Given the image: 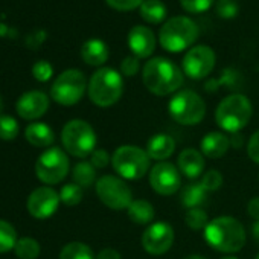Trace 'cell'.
<instances>
[{
	"mask_svg": "<svg viewBox=\"0 0 259 259\" xmlns=\"http://www.w3.org/2000/svg\"><path fill=\"white\" fill-rule=\"evenodd\" d=\"M142 78L145 87L157 96L171 95L177 92L183 84L182 69L162 57L148 60V63L144 66Z\"/></svg>",
	"mask_w": 259,
	"mask_h": 259,
	"instance_id": "cell-1",
	"label": "cell"
},
{
	"mask_svg": "<svg viewBox=\"0 0 259 259\" xmlns=\"http://www.w3.org/2000/svg\"><path fill=\"white\" fill-rule=\"evenodd\" d=\"M204 239L218 251L236 253L245 244V232L236 218L218 217L207 223L204 229Z\"/></svg>",
	"mask_w": 259,
	"mask_h": 259,
	"instance_id": "cell-2",
	"label": "cell"
},
{
	"mask_svg": "<svg viewBox=\"0 0 259 259\" xmlns=\"http://www.w3.org/2000/svg\"><path fill=\"white\" fill-rule=\"evenodd\" d=\"M87 89L93 104L98 107H110L116 104L123 93L122 75L111 67H102L92 75Z\"/></svg>",
	"mask_w": 259,
	"mask_h": 259,
	"instance_id": "cell-3",
	"label": "cell"
},
{
	"mask_svg": "<svg viewBox=\"0 0 259 259\" xmlns=\"http://www.w3.org/2000/svg\"><path fill=\"white\" fill-rule=\"evenodd\" d=\"M198 38V26L189 17L177 16L166 20L160 29L159 40L165 51L182 52Z\"/></svg>",
	"mask_w": 259,
	"mask_h": 259,
	"instance_id": "cell-4",
	"label": "cell"
},
{
	"mask_svg": "<svg viewBox=\"0 0 259 259\" xmlns=\"http://www.w3.org/2000/svg\"><path fill=\"white\" fill-rule=\"evenodd\" d=\"M251 104L244 95H230L224 98L215 111V120L220 128L229 133H238L251 117Z\"/></svg>",
	"mask_w": 259,
	"mask_h": 259,
	"instance_id": "cell-5",
	"label": "cell"
},
{
	"mask_svg": "<svg viewBox=\"0 0 259 259\" xmlns=\"http://www.w3.org/2000/svg\"><path fill=\"white\" fill-rule=\"evenodd\" d=\"M61 142L69 154L84 159L87 156H92V153L95 151L96 135L89 122L73 119L64 125L61 132Z\"/></svg>",
	"mask_w": 259,
	"mask_h": 259,
	"instance_id": "cell-6",
	"label": "cell"
},
{
	"mask_svg": "<svg viewBox=\"0 0 259 259\" xmlns=\"http://www.w3.org/2000/svg\"><path fill=\"white\" fill-rule=\"evenodd\" d=\"M111 165L120 177L126 180H139L148 172L150 156L139 147L123 145L114 151Z\"/></svg>",
	"mask_w": 259,
	"mask_h": 259,
	"instance_id": "cell-7",
	"label": "cell"
},
{
	"mask_svg": "<svg viewBox=\"0 0 259 259\" xmlns=\"http://www.w3.org/2000/svg\"><path fill=\"white\" fill-rule=\"evenodd\" d=\"M171 117L182 125H197L206 114V104L200 95L192 90H182L169 101Z\"/></svg>",
	"mask_w": 259,
	"mask_h": 259,
	"instance_id": "cell-8",
	"label": "cell"
},
{
	"mask_svg": "<svg viewBox=\"0 0 259 259\" xmlns=\"http://www.w3.org/2000/svg\"><path fill=\"white\" fill-rule=\"evenodd\" d=\"M87 89V81L82 72L76 69L64 70L54 81L51 87V96L61 105H75L81 101Z\"/></svg>",
	"mask_w": 259,
	"mask_h": 259,
	"instance_id": "cell-9",
	"label": "cell"
},
{
	"mask_svg": "<svg viewBox=\"0 0 259 259\" xmlns=\"http://www.w3.org/2000/svg\"><path fill=\"white\" fill-rule=\"evenodd\" d=\"M96 194L99 200L113 210L128 209L133 203V194L128 185L114 176H104L96 182Z\"/></svg>",
	"mask_w": 259,
	"mask_h": 259,
	"instance_id": "cell-10",
	"label": "cell"
},
{
	"mask_svg": "<svg viewBox=\"0 0 259 259\" xmlns=\"http://www.w3.org/2000/svg\"><path fill=\"white\" fill-rule=\"evenodd\" d=\"M37 177L46 185L60 183L69 172V159L61 148L46 150L35 163Z\"/></svg>",
	"mask_w": 259,
	"mask_h": 259,
	"instance_id": "cell-11",
	"label": "cell"
},
{
	"mask_svg": "<svg viewBox=\"0 0 259 259\" xmlns=\"http://www.w3.org/2000/svg\"><path fill=\"white\" fill-rule=\"evenodd\" d=\"M183 72L192 79L206 78L215 67V52L209 46H194L183 58Z\"/></svg>",
	"mask_w": 259,
	"mask_h": 259,
	"instance_id": "cell-12",
	"label": "cell"
},
{
	"mask_svg": "<svg viewBox=\"0 0 259 259\" xmlns=\"http://www.w3.org/2000/svg\"><path fill=\"white\" fill-rule=\"evenodd\" d=\"M150 185L160 195H172L182 186L180 171L169 162H159L150 172Z\"/></svg>",
	"mask_w": 259,
	"mask_h": 259,
	"instance_id": "cell-13",
	"label": "cell"
},
{
	"mask_svg": "<svg viewBox=\"0 0 259 259\" xmlns=\"http://www.w3.org/2000/svg\"><path fill=\"white\" fill-rule=\"evenodd\" d=\"M172 242H174V229L165 221L150 224L142 236L144 250L148 251L150 254L166 253L172 247Z\"/></svg>",
	"mask_w": 259,
	"mask_h": 259,
	"instance_id": "cell-14",
	"label": "cell"
},
{
	"mask_svg": "<svg viewBox=\"0 0 259 259\" xmlns=\"http://www.w3.org/2000/svg\"><path fill=\"white\" fill-rule=\"evenodd\" d=\"M58 204L60 194H57L52 188L41 186L31 192L28 198V212L37 220H45L57 212Z\"/></svg>",
	"mask_w": 259,
	"mask_h": 259,
	"instance_id": "cell-15",
	"label": "cell"
},
{
	"mask_svg": "<svg viewBox=\"0 0 259 259\" xmlns=\"http://www.w3.org/2000/svg\"><path fill=\"white\" fill-rule=\"evenodd\" d=\"M16 108H17V113L20 114V117H23L26 120H34V119L41 117L48 111L49 98L46 93L38 92V90L26 92L19 98Z\"/></svg>",
	"mask_w": 259,
	"mask_h": 259,
	"instance_id": "cell-16",
	"label": "cell"
},
{
	"mask_svg": "<svg viewBox=\"0 0 259 259\" xmlns=\"http://www.w3.org/2000/svg\"><path fill=\"white\" fill-rule=\"evenodd\" d=\"M128 46L138 58H148L156 51L154 32L147 26H135L128 34Z\"/></svg>",
	"mask_w": 259,
	"mask_h": 259,
	"instance_id": "cell-17",
	"label": "cell"
},
{
	"mask_svg": "<svg viewBox=\"0 0 259 259\" xmlns=\"http://www.w3.org/2000/svg\"><path fill=\"white\" fill-rule=\"evenodd\" d=\"M179 169L188 179H197L204 171V157L194 148H186L179 156Z\"/></svg>",
	"mask_w": 259,
	"mask_h": 259,
	"instance_id": "cell-18",
	"label": "cell"
},
{
	"mask_svg": "<svg viewBox=\"0 0 259 259\" xmlns=\"http://www.w3.org/2000/svg\"><path fill=\"white\" fill-rule=\"evenodd\" d=\"M230 147V141L226 135L220 132L207 133L201 141V153L209 159H220L223 157Z\"/></svg>",
	"mask_w": 259,
	"mask_h": 259,
	"instance_id": "cell-19",
	"label": "cell"
},
{
	"mask_svg": "<svg viewBox=\"0 0 259 259\" xmlns=\"http://www.w3.org/2000/svg\"><path fill=\"white\" fill-rule=\"evenodd\" d=\"M176 150V142L169 135H154L147 142V154L150 159L163 162L166 160Z\"/></svg>",
	"mask_w": 259,
	"mask_h": 259,
	"instance_id": "cell-20",
	"label": "cell"
},
{
	"mask_svg": "<svg viewBox=\"0 0 259 259\" xmlns=\"http://www.w3.org/2000/svg\"><path fill=\"white\" fill-rule=\"evenodd\" d=\"M25 138L26 141L37 147V148H46L51 147L55 141L52 128L43 122H32L25 130Z\"/></svg>",
	"mask_w": 259,
	"mask_h": 259,
	"instance_id": "cell-21",
	"label": "cell"
},
{
	"mask_svg": "<svg viewBox=\"0 0 259 259\" xmlns=\"http://www.w3.org/2000/svg\"><path fill=\"white\" fill-rule=\"evenodd\" d=\"M81 57L89 66H102L108 60V48L102 40L92 38L82 45Z\"/></svg>",
	"mask_w": 259,
	"mask_h": 259,
	"instance_id": "cell-22",
	"label": "cell"
},
{
	"mask_svg": "<svg viewBox=\"0 0 259 259\" xmlns=\"http://www.w3.org/2000/svg\"><path fill=\"white\" fill-rule=\"evenodd\" d=\"M126 210H128V218L141 226L150 224L154 220V207L147 200H133V203L130 204Z\"/></svg>",
	"mask_w": 259,
	"mask_h": 259,
	"instance_id": "cell-23",
	"label": "cell"
},
{
	"mask_svg": "<svg viewBox=\"0 0 259 259\" xmlns=\"http://www.w3.org/2000/svg\"><path fill=\"white\" fill-rule=\"evenodd\" d=\"M141 10V17L153 25L162 23L166 19V7L160 0H145L142 4Z\"/></svg>",
	"mask_w": 259,
	"mask_h": 259,
	"instance_id": "cell-24",
	"label": "cell"
},
{
	"mask_svg": "<svg viewBox=\"0 0 259 259\" xmlns=\"http://www.w3.org/2000/svg\"><path fill=\"white\" fill-rule=\"evenodd\" d=\"M206 192L207 191L203 188L201 183H189L188 186H185L182 192V203L188 209L200 207V204L206 200Z\"/></svg>",
	"mask_w": 259,
	"mask_h": 259,
	"instance_id": "cell-25",
	"label": "cell"
},
{
	"mask_svg": "<svg viewBox=\"0 0 259 259\" xmlns=\"http://www.w3.org/2000/svg\"><path fill=\"white\" fill-rule=\"evenodd\" d=\"M60 259H96L93 250L84 242H69L63 247Z\"/></svg>",
	"mask_w": 259,
	"mask_h": 259,
	"instance_id": "cell-26",
	"label": "cell"
},
{
	"mask_svg": "<svg viewBox=\"0 0 259 259\" xmlns=\"http://www.w3.org/2000/svg\"><path fill=\"white\" fill-rule=\"evenodd\" d=\"M73 180L76 185H79L81 188H87L90 185H93L96 172H95V166L89 162H79L75 165L73 168Z\"/></svg>",
	"mask_w": 259,
	"mask_h": 259,
	"instance_id": "cell-27",
	"label": "cell"
},
{
	"mask_svg": "<svg viewBox=\"0 0 259 259\" xmlns=\"http://www.w3.org/2000/svg\"><path fill=\"white\" fill-rule=\"evenodd\" d=\"M14 251L19 259H37L40 254V244L32 238H22L17 241Z\"/></svg>",
	"mask_w": 259,
	"mask_h": 259,
	"instance_id": "cell-28",
	"label": "cell"
},
{
	"mask_svg": "<svg viewBox=\"0 0 259 259\" xmlns=\"http://www.w3.org/2000/svg\"><path fill=\"white\" fill-rule=\"evenodd\" d=\"M16 229L5 220H0V253L10 251L17 244Z\"/></svg>",
	"mask_w": 259,
	"mask_h": 259,
	"instance_id": "cell-29",
	"label": "cell"
},
{
	"mask_svg": "<svg viewBox=\"0 0 259 259\" xmlns=\"http://www.w3.org/2000/svg\"><path fill=\"white\" fill-rule=\"evenodd\" d=\"M60 200L66 206H76L82 200V188L76 183L64 185L60 191Z\"/></svg>",
	"mask_w": 259,
	"mask_h": 259,
	"instance_id": "cell-30",
	"label": "cell"
},
{
	"mask_svg": "<svg viewBox=\"0 0 259 259\" xmlns=\"http://www.w3.org/2000/svg\"><path fill=\"white\" fill-rule=\"evenodd\" d=\"M19 135V123L11 116H0V139L13 141Z\"/></svg>",
	"mask_w": 259,
	"mask_h": 259,
	"instance_id": "cell-31",
	"label": "cell"
},
{
	"mask_svg": "<svg viewBox=\"0 0 259 259\" xmlns=\"http://www.w3.org/2000/svg\"><path fill=\"white\" fill-rule=\"evenodd\" d=\"M186 224L192 229V230H200V229H206L207 226V215L203 209L200 207H194V209H188L186 215H185Z\"/></svg>",
	"mask_w": 259,
	"mask_h": 259,
	"instance_id": "cell-32",
	"label": "cell"
},
{
	"mask_svg": "<svg viewBox=\"0 0 259 259\" xmlns=\"http://www.w3.org/2000/svg\"><path fill=\"white\" fill-rule=\"evenodd\" d=\"M180 4L185 11L192 13V14H200V13L207 11L212 7L213 0H180Z\"/></svg>",
	"mask_w": 259,
	"mask_h": 259,
	"instance_id": "cell-33",
	"label": "cell"
},
{
	"mask_svg": "<svg viewBox=\"0 0 259 259\" xmlns=\"http://www.w3.org/2000/svg\"><path fill=\"white\" fill-rule=\"evenodd\" d=\"M52 73H54V69L51 66V63L41 60V61H37L32 67V75L37 81L40 82H46L52 78Z\"/></svg>",
	"mask_w": 259,
	"mask_h": 259,
	"instance_id": "cell-34",
	"label": "cell"
},
{
	"mask_svg": "<svg viewBox=\"0 0 259 259\" xmlns=\"http://www.w3.org/2000/svg\"><path fill=\"white\" fill-rule=\"evenodd\" d=\"M105 2L110 8H113L116 11L126 13V11H133L136 8H141L145 0H105Z\"/></svg>",
	"mask_w": 259,
	"mask_h": 259,
	"instance_id": "cell-35",
	"label": "cell"
},
{
	"mask_svg": "<svg viewBox=\"0 0 259 259\" xmlns=\"http://www.w3.org/2000/svg\"><path fill=\"white\" fill-rule=\"evenodd\" d=\"M200 183L206 191H217L223 185V176L217 169H210L203 176Z\"/></svg>",
	"mask_w": 259,
	"mask_h": 259,
	"instance_id": "cell-36",
	"label": "cell"
},
{
	"mask_svg": "<svg viewBox=\"0 0 259 259\" xmlns=\"http://www.w3.org/2000/svg\"><path fill=\"white\" fill-rule=\"evenodd\" d=\"M120 72L125 76H135L139 72V58L135 55H128L120 63Z\"/></svg>",
	"mask_w": 259,
	"mask_h": 259,
	"instance_id": "cell-37",
	"label": "cell"
},
{
	"mask_svg": "<svg viewBox=\"0 0 259 259\" xmlns=\"http://www.w3.org/2000/svg\"><path fill=\"white\" fill-rule=\"evenodd\" d=\"M218 14L224 19H230L236 14L238 7L235 4V0H220L218 2Z\"/></svg>",
	"mask_w": 259,
	"mask_h": 259,
	"instance_id": "cell-38",
	"label": "cell"
},
{
	"mask_svg": "<svg viewBox=\"0 0 259 259\" xmlns=\"http://www.w3.org/2000/svg\"><path fill=\"white\" fill-rule=\"evenodd\" d=\"M110 156H108V153L105 151V150H101V148H98V150H95L93 153H92V160H90V163L95 166V168H105L108 163H110Z\"/></svg>",
	"mask_w": 259,
	"mask_h": 259,
	"instance_id": "cell-39",
	"label": "cell"
},
{
	"mask_svg": "<svg viewBox=\"0 0 259 259\" xmlns=\"http://www.w3.org/2000/svg\"><path fill=\"white\" fill-rule=\"evenodd\" d=\"M247 153H248V157L259 165V130L256 133H253V136L250 138L248 141V145H247Z\"/></svg>",
	"mask_w": 259,
	"mask_h": 259,
	"instance_id": "cell-40",
	"label": "cell"
},
{
	"mask_svg": "<svg viewBox=\"0 0 259 259\" xmlns=\"http://www.w3.org/2000/svg\"><path fill=\"white\" fill-rule=\"evenodd\" d=\"M247 210H248V215L259 221V197H254L248 201V206H247Z\"/></svg>",
	"mask_w": 259,
	"mask_h": 259,
	"instance_id": "cell-41",
	"label": "cell"
},
{
	"mask_svg": "<svg viewBox=\"0 0 259 259\" xmlns=\"http://www.w3.org/2000/svg\"><path fill=\"white\" fill-rule=\"evenodd\" d=\"M96 259H120V253L114 248H102L98 254H96Z\"/></svg>",
	"mask_w": 259,
	"mask_h": 259,
	"instance_id": "cell-42",
	"label": "cell"
},
{
	"mask_svg": "<svg viewBox=\"0 0 259 259\" xmlns=\"http://www.w3.org/2000/svg\"><path fill=\"white\" fill-rule=\"evenodd\" d=\"M251 230H253V236H254V239H256V241H259V221H254V224H253Z\"/></svg>",
	"mask_w": 259,
	"mask_h": 259,
	"instance_id": "cell-43",
	"label": "cell"
},
{
	"mask_svg": "<svg viewBox=\"0 0 259 259\" xmlns=\"http://www.w3.org/2000/svg\"><path fill=\"white\" fill-rule=\"evenodd\" d=\"M186 259H207V257H204V256H201V254H191V256H188Z\"/></svg>",
	"mask_w": 259,
	"mask_h": 259,
	"instance_id": "cell-44",
	"label": "cell"
},
{
	"mask_svg": "<svg viewBox=\"0 0 259 259\" xmlns=\"http://www.w3.org/2000/svg\"><path fill=\"white\" fill-rule=\"evenodd\" d=\"M2 108H4V99H2V96H0V111H2Z\"/></svg>",
	"mask_w": 259,
	"mask_h": 259,
	"instance_id": "cell-45",
	"label": "cell"
},
{
	"mask_svg": "<svg viewBox=\"0 0 259 259\" xmlns=\"http://www.w3.org/2000/svg\"><path fill=\"white\" fill-rule=\"evenodd\" d=\"M221 259H238V257H235V256H224V257H221Z\"/></svg>",
	"mask_w": 259,
	"mask_h": 259,
	"instance_id": "cell-46",
	"label": "cell"
},
{
	"mask_svg": "<svg viewBox=\"0 0 259 259\" xmlns=\"http://www.w3.org/2000/svg\"><path fill=\"white\" fill-rule=\"evenodd\" d=\"M256 259H259V253H257V256H256Z\"/></svg>",
	"mask_w": 259,
	"mask_h": 259,
	"instance_id": "cell-47",
	"label": "cell"
}]
</instances>
